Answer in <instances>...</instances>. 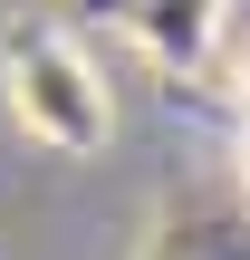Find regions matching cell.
Returning a JSON list of instances; mask_svg holds the SVG:
<instances>
[{"mask_svg":"<svg viewBox=\"0 0 250 260\" xmlns=\"http://www.w3.org/2000/svg\"><path fill=\"white\" fill-rule=\"evenodd\" d=\"M0 87H10L19 135L48 145V154H96V145L116 135V96H106V77H96L87 48L58 39V29H10V48H0Z\"/></svg>","mask_w":250,"mask_h":260,"instance_id":"1","label":"cell"},{"mask_svg":"<svg viewBox=\"0 0 250 260\" xmlns=\"http://www.w3.org/2000/svg\"><path fill=\"white\" fill-rule=\"evenodd\" d=\"M212 19H222V0H135V39L154 58H202Z\"/></svg>","mask_w":250,"mask_h":260,"instance_id":"2","label":"cell"},{"mask_svg":"<svg viewBox=\"0 0 250 260\" xmlns=\"http://www.w3.org/2000/svg\"><path fill=\"white\" fill-rule=\"evenodd\" d=\"M241 193H250V116H241Z\"/></svg>","mask_w":250,"mask_h":260,"instance_id":"3","label":"cell"},{"mask_svg":"<svg viewBox=\"0 0 250 260\" xmlns=\"http://www.w3.org/2000/svg\"><path fill=\"white\" fill-rule=\"evenodd\" d=\"M241 116H250V58H241Z\"/></svg>","mask_w":250,"mask_h":260,"instance_id":"4","label":"cell"}]
</instances>
